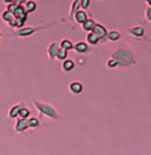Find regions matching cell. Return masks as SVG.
<instances>
[{
	"label": "cell",
	"mask_w": 151,
	"mask_h": 155,
	"mask_svg": "<svg viewBox=\"0 0 151 155\" xmlns=\"http://www.w3.org/2000/svg\"><path fill=\"white\" fill-rule=\"evenodd\" d=\"M19 118L28 119V118H30V110H28L27 107H21L20 112H19Z\"/></svg>",
	"instance_id": "21"
},
{
	"label": "cell",
	"mask_w": 151,
	"mask_h": 155,
	"mask_svg": "<svg viewBox=\"0 0 151 155\" xmlns=\"http://www.w3.org/2000/svg\"><path fill=\"white\" fill-rule=\"evenodd\" d=\"M59 50H60V46L57 43H51L50 46H48V58L50 59H54V58H56V55L57 52H59Z\"/></svg>",
	"instance_id": "8"
},
{
	"label": "cell",
	"mask_w": 151,
	"mask_h": 155,
	"mask_svg": "<svg viewBox=\"0 0 151 155\" xmlns=\"http://www.w3.org/2000/svg\"><path fill=\"white\" fill-rule=\"evenodd\" d=\"M118 66H119V64H118V62L114 59V58H111V59L107 62V67H110V68H114V67H118Z\"/></svg>",
	"instance_id": "24"
},
{
	"label": "cell",
	"mask_w": 151,
	"mask_h": 155,
	"mask_svg": "<svg viewBox=\"0 0 151 155\" xmlns=\"http://www.w3.org/2000/svg\"><path fill=\"white\" fill-rule=\"evenodd\" d=\"M3 3H5V4H14V3H16V0H3Z\"/></svg>",
	"instance_id": "27"
},
{
	"label": "cell",
	"mask_w": 151,
	"mask_h": 155,
	"mask_svg": "<svg viewBox=\"0 0 151 155\" xmlns=\"http://www.w3.org/2000/svg\"><path fill=\"white\" fill-rule=\"evenodd\" d=\"M74 19H75V21H78L79 24H83L88 19V16L86 14V11H76L75 15H74Z\"/></svg>",
	"instance_id": "9"
},
{
	"label": "cell",
	"mask_w": 151,
	"mask_h": 155,
	"mask_svg": "<svg viewBox=\"0 0 151 155\" xmlns=\"http://www.w3.org/2000/svg\"><path fill=\"white\" fill-rule=\"evenodd\" d=\"M24 8H25V11H27V14L34 12L35 9H36V2H34V0H27L24 4Z\"/></svg>",
	"instance_id": "16"
},
{
	"label": "cell",
	"mask_w": 151,
	"mask_h": 155,
	"mask_svg": "<svg viewBox=\"0 0 151 155\" xmlns=\"http://www.w3.org/2000/svg\"><path fill=\"white\" fill-rule=\"evenodd\" d=\"M99 39L96 35L94 34V32H88V35H87V43L88 44H91V46H96V44L99 43Z\"/></svg>",
	"instance_id": "15"
},
{
	"label": "cell",
	"mask_w": 151,
	"mask_h": 155,
	"mask_svg": "<svg viewBox=\"0 0 151 155\" xmlns=\"http://www.w3.org/2000/svg\"><path fill=\"white\" fill-rule=\"evenodd\" d=\"M107 39L111 41H117L120 39V32L119 31H110L107 34Z\"/></svg>",
	"instance_id": "20"
},
{
	"label": "cell",
	"mask_w": 151,
	"mask_h": 155,
	"mask_svg": "<svg viewBox=\"0 0 151 155\" xmlns=\"http://www.w3.org/2000/svg\"><path fill=\"white\" fill-rule=\"evenodd\" d=\"M111 58H114V59L118 62V64L122 67H127L128 64H131L134 62V54L126 47L118 48V50L112 54Z\"/></svg>",
	"instance_id": "1"
},
{
	"label": "cell",
	"mask_w": 151,
	"mask_h": 155,
	"mask_svg": "<svg viewBox=\"0 0 151 155\" xmlns=\"http://www.w3.org/2000/svg\"><path fill=\"white\" fill-rule=\"evenodd\" d=\"M21 107H24L23 103H20V104H15V106H12V107L9 108V111H8V118H9V119H15V118H18V116H19V112H20V110H21Z\"/></svg>",
	"instance_id": "7"
},
{
	"label": "cell",
	"mask_w": 151,
	"mask_h": 155,
	"mask_svg": "<svg viewBox=\"0 0 151 155\" xmlns=\"http://www.w3.org/2000/svg\"><path fill=\"white\" fill-rule=\"evenodd\" d=\"M74 67H75V63H74L72 60H70V59L63 60V64H62L63 71H66V72H70V71L74 70Z\"/></svg>",
	"instance_id": "14"
},
{
	"label": "cell",
	"mask_w": 151,
	"mask_h": 155,
	"mask_svg": "<svg viewBox=\"0 0 151 155\" xmlns=\"http://www.w3.org/2000/svg\"><path fill=\"white\" fill-rule=\"evenodd\" d=\"M24 23H25V20H23V19L15 18L14 20L11 21V23H8V25H11V27H15V28H23Z\"/></svg>",
	"instance_id": "19"
},
{
	"label": "cell",
	"mask_w": 151,
	"mask_h": 155,
	"mask_svg": "<svg viewBox=\"0 0 151 155\" xmlns=\"http://www.w3.org/2000/svg\"><path fill=\"white\" fill-rule=\"evenodd\" d=\"M56 58L57 59H60V60H66L67 59V50H64V48L60 47V50H59V52H57Z\"/></svg>",
	"instance_id": "22"
},
{
	"label": "cell",
	"mask_w": 151,
	"mask_h": 155,
	"mask_svg": "<svg viewBox=\"0 0 151 155\" xmlns=\"http://www.w3.org/2000/svg\"><path fill=\"white\" fill-rule=\"evenodd\" d=\"M62 48H64V50H74V47H75V44L72 43L71 40H68V39H63L62 41H60V44H59Z\"/></svg>",
	"instance_id": "17"
},
{
	"label": "cell",
	"mask_w": 151,
	"mask_h": 155,
	"mask_svg": "<svg viewBox=\"0 0 151 155\" xmlns=\"http://www.w3.org/2000/svg\"><path fill=\"white\" fill-rule=\"evenodd\" d=\"M12 14H14V16L18 19H23V20L27 19V11H25L24 5H21V4H16V7H15L14 11H12Z\"/></svg>",
	"instance_id": "3"
},
{
	"label": "cell",
	"mask_w": 151,
	"mask_h": 155,
	"mask_svg": "<svg viewBox=\"0 0 151 155\" xmlns=\"http://www.w3.org/2000/svg\"><path fill=\"white\" fill-rule=\"evenodd\" d=\"M34 104H35V107L39 110V112H41L43 115L48 116V118H51V119H57V118H59V114H57L56 110L52 106L46 104V103H40V102H38V101L35 102Z\"/></svg>",
	"instance_id": "2"
},
{
	"label": "cell",
	"mask_w": 151,
	"mask_h": 155,
	"mask_svg": "<svg viewBox=\"0 0 151 155\" xmlns=\"http://www.w3.org/2000/svg\"><path fill=\"white\" fill-rule=\"evenodd\" d=\"M95 21L92 20V19H87V20L84 21V23L82 24V28H83V31H86V32H92V30H94V27H95Z\"/></svg>",
	"instance_id": "12"
},
{
	"label": "cell",
	"mask_w": 151,
	"mask_h": 155,
	"mask_svg": "<svg viewBox=\"0 0 151 155\" xmlns=\"http://www.w3.org/2000/svg\"><path fill=\"white\" fill-rule=\"evenodd\" d=\"M0 35H2V32H0Z\"/></svg>",
	"instance_id": "30"
},
{
	"label": "cell",
	"mask_w": 151,
	"mask_h": 155,
	"mask_svg": "<svg viewBox=\"0 0 151 155\" xmlns=\"http://www.w3.org/2000/svg\"><path fill=\"white\" fill-rule=\"evenodd\" d=\"M146 3H147V4H149L150 7H151V0H146Z\"/></svg>",
	"instance_id": "29"
},
{
	"label": "cell",
	"mask_w": 151,
	"mask_h": 155,
	"mask_svg": "<svg viewBox=\"0 0 151 155\" xmlns=\"http://www.w3.org/2000/svg\"><path fill=\"white\" fill-rule=\"evenodd\" d=\"M28 124H30V127H38V126H39V119L38 118H28Z\"/></svg>",
	"instance_id": "23"
},
{
	"label": "cell",
	"mask_w": 151,
	"mask_h": 155,
	"mask_svg": "<svg viewBox=\"0 0 151 155\" xmlns=\"http://www.w3.org/2000/svg\"><path fill=\"white\" fill-rule=\"evenodd\" d=\"M25 2H27V0H16V4H25Z\"/></svg>",
	"instance_id": "28"
},
{
	"label": "cell",
	"mask_w": 151,
	"mask_h": 155,
	"mask_svg": "<svg viewBox=\"0 0 151 155\" xmlns=\"http://www.w3.org/2000/svg\"><path fill=\"white\" fill-rule=\"evenodd\" d=\"M128 32H130V35H133V36H135V38H142L144 35V28L136 25V27L130 28V31H128Z\"/></svg>",
	"instance_id": "11"
},
{
	"label": "cell",
	"mask_w": 151,
	"mask_h": 155,
	"mask_svg": "<svg viewBox=\"0 0 151 155\" xmlns=\"http://www.w3.org/2000/svg\"><path fill=\"white\" fill-rule=\"evenodd\" d=\"M27 128H30V124H28V119L19 118L18 120H16L15 131H18V132H23V131L27 130Z\"/></svg>",
	"instance_id": "4"
},
{
	"label": "cell",
	"mask_w": 151,
	"mask_h": 155,
	"mask_svg": "<svg viewBox=\"0 0 151 155\" xmlns=\"http://www.w3.org/2000/svg\"><path fill=\"white\" fill-rule=\"evenodd\" d=\"M40 28H36V27H25V28H19L16 35L18 36H28V35H32L34 32L39 31Z\"/></svg>",
	"instance_id": "6"
},
{
	"label": "cell",
	"mask_w": 151,
	"mask_h": 155,
	"mask_svg": "<svg viewBox=\"0 0 151 155\" xmlns=\"http://www.w3.org/2000/svg\"><path fill=\"white\" fill-rule=\"evenodd\" d=\"M146 19L151 21V7H149V8L146 9Z\"/></svg>",
	"instance_id": "26"
},
{
	"label": "cell",
	"mask_w": 151,
	"mask_h": 155,
	"mask_svg": "<svg viewBox=\"0 0 151 155\" xmlns=\"http://www.w3.org/2000/svg\"><path fill=\"white\" fill-rule=\"evenodd\" d=\"M74 50H75L76 52H79V54H83V52H87L88 46H87V43H84V41H79V43L75 44Z\"/></svg>",
	"instance_id": "13"
},
{
	"label": "cell",
	"mask_w": 151,
	"mask_h": 155,
	"mask_svg": "<svg viewBox=\"0 0 151 155\" xmlns=\"http://www.w3.org/2000/svg\"><path fill=\"white\" fill-rule=\"evenodd\" d=\"M88 5H90V0H80V7H82V8L86 9Z\"/></svg>",
	"instance_id": "25"
},
{
	"label": "cell",
	"mask_w": 151,
	"mask_h": 155,
	"mask_svg": "<svg viewBox=\"0 0 151 155\" xmlns=\"http://www.w3.org/2000/svg\"><path fill=\"white\" fill-rule=\"evenodd\" d=\"M68 88L72 94H80L83 91V84L79 83V82H72V83H70Z\"/></svg>",
	"instance_id": "10"
},
{
	"label": "cell",
	"mask_w": 151,
	"mask_h": 155,
	"mask_svg": "<svg viewBox=\"0 0 151 155\" xmlns=\"http://www.w3.org/2000/svg\"><path fill=\"white\" fill-rule=\"evenodd\" d=\"M92 32L98 36L99 39H104V38H107V30L104 28V25H102V24H98L96 23L95 24V27H94V30H92Z\"/></svg>",
	"instance_id": "5"
},
{
	"label": "cell",
	"mask_w": 151,
	"mask_h": 155,
	"mask_svg": "<svg viewBox=\"0 0 151 155\" xmlns=\"http://www.w3.org/2000/svg\"><path fill=\"white\" fill-rule=\"evenodd\" d=\"M2 19H3V20H4V21H7V23H11V21L15 19V16H14V14H12L11 11H8V9H5V11L2 14Z\"/></svg>",
	"instance_id": "18"
}]
</instances>
